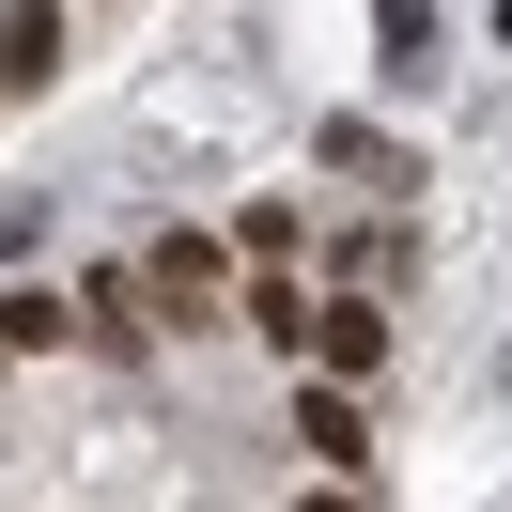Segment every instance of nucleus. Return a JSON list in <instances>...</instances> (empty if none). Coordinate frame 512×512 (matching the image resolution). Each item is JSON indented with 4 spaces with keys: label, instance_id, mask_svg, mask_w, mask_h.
Segmentation results:
<instances>
[{
    "label": "nucleus",
    "instance_id": "nucleus-3",
    "mask_svg": "<svg viewBox=\"0 0 512 512\" xmlns=\"http://www.w3.org/2000/svg\"><path fill=\"white\" fill-rule=\"evenodd\" d=\"M63 311H78V342H94V357H140V326H156V295H140L125 264H94V280H78Z\"/></svg>",
    "mask_w": 512,
    "mask_h": 512
},
{
    "label": "nucleus",
    "instance_id": "nucleus-2",
    "mask_svg": "<svg viewBox=\"0 0 512 512\" xmlns=\"http://www.w3.org/2000/svg\"><path fill=\"white\" fill-rule=\"evenodd\" d=\"M295 357H311V373H342V388H357V373H373V357H388V311H373V295H326V311L295 326Z\"/></svg>",
    "mask_w": 512,
    "mask_h": 512
},
{
    "label": "nucleus",
    "instance_id": "nucleus-1",
    "mask_svg": "<svg viewBox=\"0 0 512 512\" xmlns=\"http://www.w3.org/2000/svg\"><path fill=\"white\" fill-rule=\"evenodd\" d=\"M140 295H156V326H218V311H233V264H218V233H171V249L140 264Z\"/></svg>",
    "mask_w": 512,
    "mask_h": 512
},
{
    "label": "nucleus",
    "instance_id": "nucleus-7",
    "mask_svg": "<svg viewBox=\"0 0 512 512\" xmlns=\"http://www.w3.org/2000/svg\"><path fill=\"white\" fill-rule=\"evenodd\" d=\"M326 171H357V187H404V140H388V125H326Z\"/></svg>",
    "mask_w": 512,
    "mask_h": 512
},
{
    "label": "nucleus",
    "instance_id": "nucleus-5",
    "mask_svg": "<svg viewBox=\"0 0 512 512\" xmlns=\"http://www.w3.org/2000/svg\"><path fill=\"white\" fill-rule=\"evenodd\" d=\"M47 63H63V16H47V0H16V16H0V94H32Z\"/></svg>",
    "mask_w": 512,
    "mask_h": 512
},
{
    "label": "nucleus",
    "instance_id": "nucleus-8",
    "mask_svg": "<svg viewBox=\"0 0 512 512\" xmlns=\"http://www.w3.org/2000/svg\"><path fill=\"white\" fill-rule=\"evenodd\" d=\"M295 512H357V497H342V481H326V497H295Z\"/></svg>",
    "mask_w": 512,
    "mask_h": 512
},
{
    "label": "nucleus",
    "instance_id": "nucleus-4",
    "mask_svg": "<svg viewBox=\"0 0 512 512\" xmlns=\"http://www.w3.org/2000/svg\"><path fill=\"white\" fill-rule=\"evenodd\" d=\"M295 435H311V466H373V419H357V388H342V373H311Z\"/></svg>",
    "mask_w": 512,
    "mask_h": 512
},
{
    "label": "nucleus",
    "instance_id": "nucleus-6",
    "mask_svg": "<svg viewBox=\"0 0 512 512\" xmlns=\"http://www.w3.org/2000/svg\"><path fill=\"white\" fill-rule=\"evenodd\" d=\"M47 342H78L63 295H0V357H47Z\"/></svg>",
    "mask_w": 512,
    "mask_h": 512
}]
</instances>
